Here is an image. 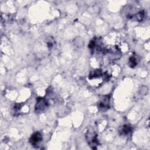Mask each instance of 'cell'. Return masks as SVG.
Wrapping results in <instances>:
<instances>
[{
    "instance_id": "1",
    "label": "cell",
    "mask_w": 150,
    "mask_h": 150,
    "mask_svg": "<svg viewBox=\"0 0 150 150\" xmlns=\"http://www.w3.org/2000/svg\"><path fill=\"white\" fill-rule=\"evenodd\" d=\"M86 138L88 145L91 148H97V146L98 145L99 142L97 139V135L94 131L88 130L86 133Z\"/></svg>"
},
{
    "instance_id": "7",
    "label": "cell",
    "mask_w": 150,
    "mask_h": 150,
    "mask_svg": "<svg viewBox=\"0 0 150 150\" xmlns=\"http://www.w3.org/2000/svg\"><path fill=\"white\" fill-rule=\"evenodd\" d=\"M138 60H139L138 59L137 56L134 55V56H131L129 59V62H128V64H129V67H132V68L135 67L138 64V63L139 62Z\"/></svg>"
},
{
    "instance_id": "8",
    "label": "cell",
    "mask_w": 150,
    "mask_h": 150,
    "mask_svg": "<svg viewBox=\"0 0 150 150\" xmlns=\"http://www.w3.org/2000/svg\"><path fill=\"white\" fill-rule=\"evenodd\" d=\"M144 17V11H140L137 13H136L134 15H131L129 16L128 18L130 19L134 18L137 21H141L142 20V19Z\"/></svg>"
},
{
    "instance_id": "4",
    "label": "cell",
    "mask_w": 150,
    "mask_h": 150,
    "mask_svg": "<svg viewBox=\"0 0 150 150\" xmlns=\"http://www.w3.org/2000/svg\"><path fill=\"white\" fill-rule=\"evenodd\" d=\"M42 135L40 132H36L32 135L29 139V142L33 146H38V145L42 141Z\"/></svg>"
},
{
    "instance_id": "5",
    "label": "cell",
    "mask_w": 150,
    "mask_h": 150,
    "mask_svg": "<svg viewBox=\"0 0 150 150\" xmlns=\"http://www.w3.org/2000/svg\"><path fill=\"white\" fill-rule=\"evenodd\" d=\"M132 131V127L129 125H124L120 129L119 132L121 135H127Z\"/></svg>"
},
{
    "instance_id": "3",
    "label": "cell",
    "mask_w": 150,
    "mask_h": 150,
    "mask_svg": "<svg viewBox=\"0 0 150 150\" xmlns=\"http://www.w3.org/2000/svg\"><path fill=\"white\" fill-rule=\"evenodd\" d=\"M110 96H103L98 103V108L101 111H105L110 107Z\"/></svg>"
},
{
    "instance_id": "2",
    "label": "cell",
    "mask_w": 150,
    "mask_h": 150,
    "mask_svg": "<svg viewBox=\"0 0 150 150\" xmlns=\"http://www.w3.org/2000/svg\"><path fill=\"white\" fill-rule=\"evenodd\" d=\"M48 105V103L45 98L38 97L36 99V104L35 105V111L40 113L43 112Z\"/></svg>"
},
{
    "instance_id": "6",
    "label": "cell",
    "mask_w": 150,
    "mask_h": 150,
    "mask_svg": "<svg viewBox=\"0 0 150 150\" xmlns=\"http://www.w3.org/2000/svg\"><path fill=\"white\" fill-rule=\"evenodd\" d=\"M103 74V73L102 72V70L101 69H97L90 72V73L88 75V79H93L94 78L99 77Z\"/></svg>"
}]
</instances>
